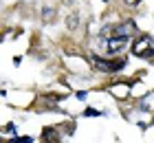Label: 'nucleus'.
<instances>
[{
  "label": "nucleus",
  "mask_w": 154,
  "mask_h": 143,
  "mask_svg": "<svg viewBox=\"0 0 154 143\" xmlns=\"http://www.w3.org/2000/svg\"><path fill=\"white\" fill-rule=\"evenodd\" d=\"M103 2H108V0H103Z\"/></svg>",
  "instance_id": "obj_11"
},
{
  "label": "nucleus",
  "mask_w": 154,
  "mask_h": 143,
  "mask_svg": "<svg viewBox=\"0 0 154 143\" xmlns=\"http://www.w3.org/2000/svg\"><path fill=\"white\" fill-rule=\"evenodd\" d=\"M134 31V22L132 20H125L121 24H112L103 33V44H106V51L108 55H115L119 51H123L130 42V35Z\"/></svg>",
  "instance_id": "obj_1"
},
{
  "label": "nucleus",
  "mask_w": 154,
  "mask_h": 143,
  "mask_svg": "<svg viewBox=\"0 0 154 143\" xmlns=\"http://www.w3.org/2000/svg\"><path fill=\"white\" fill-rule=\"evenodd\" d=\"M42 141H44V143H62V134H60V128L46 126L44 130H42Z\"/></svg>",
  "instance_id": "obj_4"
},
{
  "label": "nucleus",
  "mask_w": 154,
  "mask_h": 143,
  "mask_svg": "<svg viewBox=\"0 0 154 143\" xmlns=\"http://www.w3.org/2000/svg\"><path fill=\"white\" fill-rule=\"evenodd\" d=\"M125 88H128L125 84H117V86H112V90H110V92H115L119 99H123V97H128V90H125Z\"/></svg>",
  "instance_id": "obj_5"
},
{
  "label": "nucleus",
  "mask_w": 154,
  "mask_h": 143,
  "mask_svg": "<svg viewBox=\"0 0 154 143\" xmlns=\"http://www.w3.org/2000/svg\"><path fill=\"white\" fill-rule=\"evenodd\" d=\"M68 29H71V31H75L77 26H79V16H68Z\"/></svg>",
  "instance_id": "obj_6"
},
{
  "label": "nucleus",
  "mask_w": 154,
  "mask_h": 143,
  "mask_svg": "<svg viewBox=\"0 0 154 143\" xmlns=\"http://www.w3.org/2000/svg\"><path fill=\"white\" fill-rule=\"evenodd\" d=\"M9 143H33V139L31 137H13V139H9Z\"/></svg>",
  "instance_id": "obj_7"
},
{
  "label": "nucleus",
  "mask_w": 154,
  "mask_h": 143,
  "mask_svg": "<svg viewBox=\"0 0 154 143\" xmlns=\"http://www.w3.org/2000/svg\"><path fill=\"white\" fill-rule=\"evenodd\" d=\"M132 55L134 57H141V60H150L154 55V42L150 35H139L132 42Z\"/></svg>",
  "instance_id": "obj_2"
},
{
  "label": "nucleus",
  "mask_w": 154,
  "mask_h": 143,
  "mask_svg": "<svg viewBox=\"0 0 154 143\" xmlns=\"http://www.w3.org/2000/svg\"><path fill=\"white\" fill-rule=\"evenodd\" d=\"M90 62L103 73H117V70H121L125 66V60H103V57H97V55L90 57Z\"/></svg>",
  "instance_id": "obj_3"
},
{
  "label": "nucleus",
  "mask_w": 154,
  "mask_h": 143,
  "mask_svg": "<svg viewBox=\"0 0 154 143\" xmlns=\"http://www.w3.org/2000/svg\"><path fill=\"white\" fill-rule=\"evenodd\" d=\"M84 114H86V117H99L101 112H99V110H95V108H88V110L84 112Z\"/></svg>",
  "instance_id": "obj_8"
},
{
  "label": "nucleus",
  "mask_w": 154,
  "mask_h": 143,
  "mask_svg": "<svg viewBox=\"0 0 154 143\" xmlns=\"http://www.w3.org/2000/svg\"><path fill=\"white\" fill-rule=\"evenodd\" d=\"M139 2H141V0H125V5H130V7H137Z\"/></svg>",
  "instance_id": "obj_10"
},
{
  "label": "nucleus",
  "mask_w": 154,
  "mask_h": 143,
  "mask_svg": "<svg viewBox=\"0 0 154 143\" xmlns=\"http://www.w3.org/2000/svg\"><path fill=\"white\" fill-rule=\"evenodd\" d=\"M5 132H9V134H16V126H13V123H7V126H5Z\"/></svg>",
  "instance_id": "obj_9"
}]
</instances>
